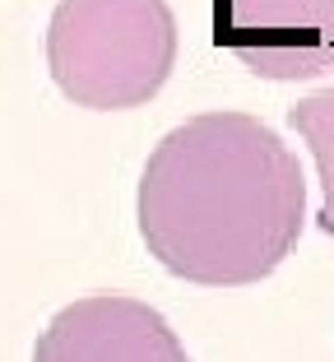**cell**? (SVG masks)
I'll return each mask as SVG.
<instances>
[{"label": "cell", "mask_w": 334, "mask_h": 362, "mask_svg": "<svg viewBox=\"0 0 334 362\" xmlns=\"http://www.w3.org/2000/svg\"><path fill=\"white\" fill-rule=\"evenodd\" d=\"M32 362H191L177 330L149 302L93 293L52 316Z\"/></svg>", "instance_id": "277c9868"}, {"label": "cell", "mask_w": 334, "mask_h": 362, "mask_svg": "<svg viewBox=\"0 0 334 362\" xmlns=\"http://www.w3.org/2000/svg\"><path fill=\"white\" fill-rule=\"evenodd\" d=\"M177 65L167 0H61L47 23V70L70 103L93 112L140 107Z\"/></svg>", "instance_id": "7a4b0ae2"}, {"label": "cell", "mask_w": 334, "mask_h": 362, "mask_svg": "<svg viewBox=\"0 0 334 362\" xmlns=\"http://www.w3.org/2000/svg\"><path fill=\"white\" fill-rule=\"evenodd\" d=\"M302 223L306 181L297 153L260 117H191L144 163L140 237L186 284H260L297 246Z\"/></svg>", "instance_id": "6da1fadb"}, {"label": "cell", "mask_w": 334, "mask_h": 362, "mask_svg": "<svg viewBox=\"0 0 334 362\" xmlns=\"http://www.w3.org/2000/svg\"><path fill=\"white\" fill-rule=\"evenodd\" d=\"M218 47L256 79L334 70V0H218Z\"/></svg>", "instance_id": "3957f363"}, {"label": "cell", "mask_w": 334, "mask_h": 362, "mask_svg": "<svg viewBox=\"0 0 334 362\" xmlns=\"http://www.w3.org/2000/svg\"><path fill=\"white\" fill-rule=\"evenodd\" d=\"M288 126L306 139L321 172V228L334 237V84L288 107Z\"/></svg>", "instance_id": "5b68a950"}]
</instances>
